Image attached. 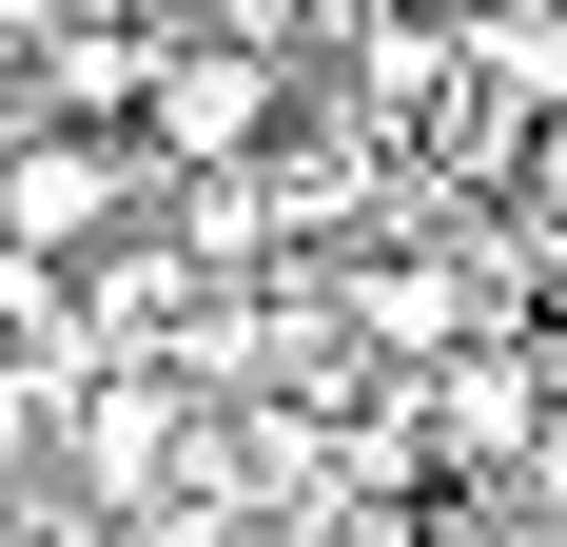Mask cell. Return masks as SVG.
<instances>
[{"instance_id":"cell-1","label":"cell","mask_w":567,"mask_h":547,"mask_svg":"<svg viewBox=\"0 0 567 547\" xmlns=\"http://www.w3.org/2000/svg\"><path fill=\"white\" fill-rule=\"evenodd\" d=\"M137 216H157V157H137V137H59V117H0V255L99 274Z\"/></svg>"},{"instance_id":"cell-2","label":"cell","mask_w":567,"mask_h":547,"mask_svg":"<svg viewBox=\"0 0 567 547\" xmlns=\"http://www.w3.org/2000/svg\"><path fill=\"white\" fill-rule=\"evenodd\" d=\"M470 99H509L528 137H567V0H509V20H470Z\"/></svg>"}]
</instances>
